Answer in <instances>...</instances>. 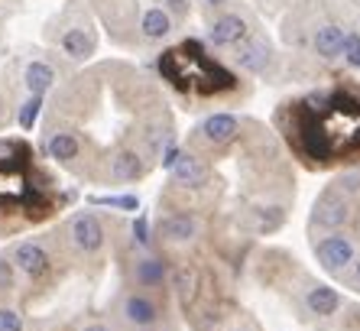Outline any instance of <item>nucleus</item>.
<instances>
[{
  "label": "nucleus",
  "instance_id": "bb28decb",
  "mask_svg": "<svg viewBox=\"0 0 360 331\" xmlns=\"http://www.w3.org/2000/svg\"><path fill=\"white\" fill-rule=\"evenodd\" d=\"M10 286H13V270L7 260H0V292H7Z\"/></svg>",
  "mask_w": 360,
  "mask_h": 331
},
{
  "label": "nucleus",
  "instance_id": "1a4fd4ad",
  "mask_svg": "<svg viewBox=\"0 0 360 331\" xmlns=\"http://www.w3.org/2000/svg\"><path fill=\"white\" fill-rule=\"evenodd\" d=\"M208 36L214 46H234V42H240L247 36V23L240 17H221L218 23L211 26Z\"/></svg>",
  "mask_w": 360,
  "mask_h": 331
},
{
  "label": "nucleus",
  "instance_id": "4468645a",
  "mask_svg": "<svg viewBox=\"0 0 360 331\" xmlns=\"http://www.w3.org/2000/svg\"><path fill=\"white\" fill-rule=\"evenodd\" d=\"M52 82H56V72H52L46 62H33V65L26 68V88H30V94H36V98H42V94L49 92Z\"/></svg>",
  "mask_w": 360,
  "mask_h": 331
},
{
  "label": "nucleus",
  "instance_id": "2eb2a0df",
  "mask_svg": "<svg viewBox=\"0 0 360 331\" xmlns=\"http://www.w3.org/2000/svg\"><path fill=\"white\" fill-rule=\"evenodd\" d=\"M46 149H49L52 159H59V163H72V159L78 156L82 143H78L72 133H52L49 143H46Z\"/></svg>",
  "mask_w": 360,
  "mask_h": 331
},
{
  "label": "nucleus",
  "instance_id": "393cba45",
  "mask_svg": "<svg viewBox=\"0 0 360 331\" xmlns=\"http://www.w3.org/2000/svg\"><path fill=\"white\" fill-rule=\"evenodd\" d=\"M179 156H182V149H179L176 143H166V146H162V153H160V163H162V169H172Z\"/></svg>",
  "mask_w": 360,
  "mask_h": 331
},
{
  "label": "nucleus",
  "instance_id": "f3484780",
  "mask_svg": "<svg viewBox=\"0 0 360 331\" xmlns=\"http://www.w3.org/2000/svg\"><path fill=\"white\" fill-rule=\"evenodd\" d=\"M62 49H65L72 58H84V56H91L94 42L84 30H68V33L62 36Z\"/></svg>",
  "mask_w": 360,
  "mask_h": 331
},
{
  "label": "nucleus",
  "instance_id": "412c9836",
  "mask_svg": "<svg viewBox=\"0 0 360 331\" xmlns=\"http://www.w3.org/2000/svg\"><path fill=\"white\" fill-rule=\"evenodd\" d=\"M39 111H42V98L33 94V98L20 108V127H23V130H33V124L39 120Z\"/></svg>",
  "mask_w": 360,
  "mask_h": 331
},
{
  "label": "nucleus",
  "instance_id": "f257e3e1",
  "mask_svg": "<svg viewBox=\"0 0 360 331\" xmlns=\"http://www.w3.org/2000/svg\"><path fill=\"white\" fill-rule=\"evenodd\" d=\"M315 257H319V263L325 266L328 273H338L347 263H354V244L344 234H331V237L315 244Z\"/></svg>",
  "mask_w": 360,
  "mask_h": 331
},
{
  "label": "nucleus",
  "instance_id": "a211bd4d",
  "mask_svg": "<svg viewBox=\"0 0 360 331\" xmlns=\"http://www.w3.org/2000/svg\"><path fill=\"white\" fill-rule=\"evenodd\" d=\"M172 30V20H169L166 10H146V17H143V33L150 36V39H162V36Z\"/></svg>",
  "mask_w": 360,
  "mask_h": 331
},
{
  "label": "nucleus",
  "instance_id": "f03ea898",
  "mask_svg": "<svg viewBox=\"0 0 360 331\" xmlns=\"http://www.w3.org/2000/svg\"><path fill=\"white\" fill-rule=\"evenodd\" d=\"M72 244L84 254H94V250L104 247V227H101L98 215L82 211V215L72 218Z\"/></svg>",
  "mask_w": 360,
  "mask_h": 331
},
{
  "label": "nucleus",
  "instance_id": "5701e85b",
  "mask_svg": "<svg viewBox=\"0 0 360 331\" xmlns=\"http://www.w3.org/2000/svg\"><path fill=\"white\" fill-rule=\"evenodd\" d=\"M0 331H23V318L13 308H0Z\"/></svg>",
  "mask_w": 360,
  "mask_h": 331
},
{
  "label": "nucleus",
  "instance_id": "0eeeda50",
  "mask_svg": "<svg viewBox=\"0 0 360 331\" xmlns=\"http://www.w3.org/2000/svg\"><path fill=\"white\" fill-rule=\"evenodd\" d=\"M201 133H205V140H208V143L224 146V143H231L237 133H240V124H237L234 114H211V117H205Z\"/></svg>",
  "mask_w": 360,
  "mask_h": 331
},
{
  "label": "nucleus",
  "instance_id": "a878e982",
  "mask_svg": "<svg viewBox=\"0 0 360 331\" xmlns=\"http://www.w3.org/2000/svg\"><path fill=\"white\" fill-rule=\"evenodd\" d=\"M134 237H136V244H150V221H146V215H136Z\"/></svg>",
  "mask_w": 360,
  "mask_h": 331
},
{
  "label": "nucleus",
  "instance_id": "dca6fc26",
  "mask_svg": "<svg viewBox=\"0 0 360 331\" xmlns=\"http://www.w3.org/2000/svg\"><path fill=\"white\" fill-rule=\"evenodd\" d=\"M315 49H319V56L325 58H335L344 52V33L338 30V26H321L319 33H315Z\"/></svg>",
  "mask_w": 360,
  "mask_h": 331
},
{
  "label": "nucleus",
  "instance_id": "2f4dec72",
  "mask_svg": "<svg viewBox=\"0 0 360 331\" xmlns=\"http://www.w3.org/2000/svg\"><path fill=\"white\" fill-rule=\"evenodd\" d=\"M357 280H360V263H357Z\"/></svg>",
  "mask_w": 360,
  "mask_h": 331
},
{
  "label": "nucleus",
  "instance_id": "f8f14e48",
  "mask_svg": "<svg viewBox=\"0 0 360 331\" xmlns=\"http://www.w3.org/2000/svg\"><path fill=\"white\" fill-rule=\"evenodd\" d=\"M110 175L117 179V182H134L143 175V159L136 156L134 149H124L117 156L110 159Z\"/></svg>",
  "mask_w": 360,
  "mask_h": 331
},
{
  "label": "nucleus",
  "instance_id": "ddd939ff",
  "mask_svg": "<svg viewBox=\"0 0 360 331\" xmlns=\"http://www.w3.org/2000/svg\"><path fill=\"white\" fill-rule=\"evenodd\" d=\"M136 282L140 286H146V289H153V286H162V280L169 276L166 263L156 257H146V260H136V270H134Z\"/></svg>",
  "mask_w": 360,
  "mask_h": 331
},
{
  "label": "nucleus",
  "instance_id": "7ed1b4c3",
  "mask_svg": "<svg viewBox=\"0 0 360 331\" xmlns=\"http://www.w3.org/2000/svg\"><path fill=\"white\" fill-rule=\"evenodd\" d=\"M347 218H351V208H347V201H344L338 192H325V195L315 201V224H319V227L338 231Z\"/></svg>",
  "mask_w": 360,
  "mask_h": 331
},
{
  "label": "nucleus",
  "instance_id": "39448f33",
  "mask_svg": "<svg viewBox=\"0 0 360 331\" xmlns=\"http://www.w3.org/2000/svg\"><path fill=\"white\" fill-rule=\"evenodd\" d=\"M124 318L134 328H153V325L160 322V306L150 296H143V292H130L124 299Z\"/></svg>",
  "mask_w": 360,
  "mask_h": 331
},
{
  "label": "nucleus",
  "instance_id": "aec40b11",
  "mask_svg": "<svg viewBox=\"0 0 360 331\" xmlns=\"http://www.w3.org/2000/svg\"><path fill=\"white\" fill-rule=\"evenodd\" d=\"M91 205L124 208V211H136V208H140V201H136V195H94Z\"/></svg>",
  "mask_w": 360,
  "mask_h": 331
},
{
  "label": "nucleus",
  "instance_id": "20e7f679",
  "mask_svg": "<svg viewBox=\"0 0 360 331\" xmlns=\"http://www.w3.org/2000/svg\"><path fill=\"white\" fill-rule=\"evenodd\" d=\"M13 263L23 270L30 280H42V276L49 273V254L39 247V244H33V240H26V244H17V250H13Z\"/></svg>",
  "mask_w": 360,
  "mask_h": 331
},
{
  "label": "nucleus",
  "instance_id": "9d476101",
  "mask_svg": "<svg viewBox=\"0 0 360 331\" xmlns=\"http://www.w3.org/2000/svg\"><path fill=\"white\" fill-rule=\"evenodd\" d=\"M305 306L311 315H335L341 308V296L331 286H311L309 296H305Z\"/></svg>",
  "mask_w": 360,
  "mask_h": 331
},
{
  "label": "nucleus",
  "instance_id": "7c9ffc66",
  "mask_svg": "<svg viewBox=\"0 0 360 331\" xmlns=\"http://www.w3.org/2000/svg\"><path fill=\"white\" fill-rule=\"evenodd\" d=\"M205 4H214V7H221V4H227V0H205Z\"/></svg>",
  "mask_w": 360,
  "mask_h": 331
},
{
  "label": "nucleus",
  "instance_id": "423d86ee",
  "mask_svg": "<svg viewBox=\"0 0 360 331\" xmlns=\"http://www.w3.org/2000/svg\"><path fill=\"white\" fill-rule=\"evenodd\" d=\"M169 175H172L179 185H185V189H198V185L208 182V169H205V163H201L198 156H192V153H182V156L176 159V166L169 169Z\"/></svg>",
  "mask_w": 360,
  "mask_h": 331
},
{
  "label": "nucleus",
  "instance_id": "9b49d317",
  "mask_svg": "<svg viewBox=\"0 0 360 331\" xmlns=\"http://www.w3.org/2000/svg\"><path fill=\"white\" fill-rule=\"evenodd\" d=\"M237 62H240L247 72H253V75L266 72V65H269V46L263 39H250L240 52H237Z\"/></svg>",
  "mask_w": 360,
  "mask_h": 331
},
{
  "label": "nucleus",
  "instance_id": "cd10ccee",
  "mask_svg": "<svg viewBox=\"0 0 360 331\" xmlns=\"http://www.w3.org/2000/svg\"><path fill=\"white\" fill-rule=\"evenodd\" d=\"M341 192H360V173H351V175H341Z\"/></svg>",
  "mask_w": 360,
  "mask_h": 331
},
{
  "label": "nucleus",
  "instance_id": "b1692460",
  "mask_svg": "<svg viewBox=\"0 0 360 331\" xmlns=\"http://www.w3.org/2000/svg\"><path fill=\"white\" fill-rule=\"evenodd\" d=\"M279 224H283V208H266L260 215V231H276Z\"/></svg>",
  "mask_w": 360,
  "mask_h": 331
},
{
  "label": "nucleus",
  "instance_id": "6ab92c4d",
  "mask_svg": "<svg viewBox=\"0 0 360 331\" xmlns=\"http://www.w3.org/2000/svg\"><path fill=\"white\" fill-rule=\"evenodd\" d=\"M172 282H176V289L182 292V299H192L195 289H198V276H195V270H188V266H176V270H172Z\"/></svg>",
  "mask_w": 360,
  "mask_h": 331
},
{
  "label": "nucleus",
  "instance_id": "c85d7f7f",
  "mask_svg": "<svg viewBox=\"0 0 360 331\" xmlns=\"http://www.w3.org/2000/svg\"><path fill=\"white\" fill-rule=\"evenodd\" d=\"M169 10H172V13H185V10H188V0H169Z\"/></svg>",
  "mask_w": 360,
  "mask_h": 331
},
{
  "label": "nucleus",
  "instance_id": "4be33fe9",
  "mask_svg": "<svg viewBox=\"0 0 360 331\" xmlns=\"http://www.w3.org/2000/svg\"><path fill=\"white\" fill-rule=\"evenodd\" d=\"M344 58H347V65L360 68V36L357 33L344 36Z\"/></svg>",
  "mask_w": 360,
  "mask_h": 331
},
{
  "label": "nucleus",
  "instance_id": "6e6552de",
  "mask_svg": "<svg viewBox=\"0 0 360 331\" xmlns=\"http://www.w3.org/2000/svg\"><path fill=\"white\" fill-rule=\"evenodd\" d=\"M160 234L166 240H176V244H185L198 234V221L192 215H169L160 221Z\"/></svg>",
  "mask_w": 360,
  "mask_h": 331
},
{
  "label": "nucleus",
  "instance_id": "c756f323",
  "mask_svg": "<svg viewBox=\"0 0 360 331\" xmlns=\"http://www.w3.org/2000/svg\"><path fill=\"white\" fill-rule=\"evenodd\" d=\"M84 331H110V328H104V325H88Z\"/></svg>",
  "mask_w": 360,
  "mask_h": 331
}]
</instances>
